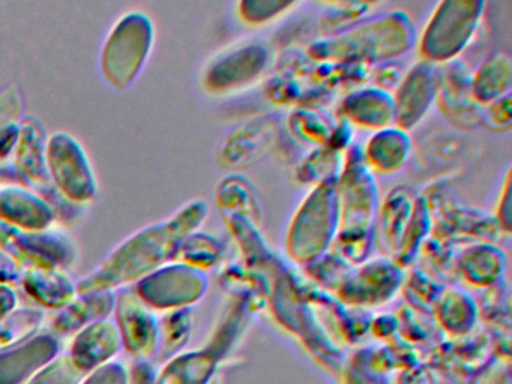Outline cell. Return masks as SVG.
<instances>
[{"instance_id": "3957f363", "label": "cell", "mask_w": 512, "mask_h": 384, "mask_svg": "<svg viewBox=\"0 0 512 384\" xmlns=\"http://www.w3.org/2000/svg\"><path fill=\"white\" fill-rule=\"evenodd\" d=\"M47 170L55 188L71 203L85 204L97 195V182L85 150L67 132L47 138Z\"/></svg>"}, {"instance_id": "9c48e42d", "label": "cell", "mask_w": 512, "mask_h": 384, "mask_svg": "<svg viewBox=\"0 0 512 384\" xmlns=\"http://www.w3.org/2000/svg\"><path fill=\"white\" fill-rule=\"evenodd\" d=\"M118 318L121 323V335L124 336L130 350L133 353L148 350L146 347L154 336V321L134 291H125L119 297Z\"/></svg>"}, {"instance_id": "5b68a950", "label": "cell", "mask_w": 512, "mask_h": 384, "mask_svg": "<svg viewBox=\"0 0 512 384\" xmlns=\"http://www.w3.org/2000/svg\"><path fill=\"white\" fill-rule=\"evenodd\" d=\"M20 135L13 153V174L23 185L34 188L32 191L46 192L52 185L47 170V138L43 125L37 119L22 120L19 123Z\"/></svg>"}, {"instance_id": "52a82bcc", "label": "cell", "mask_w": 512, "mask_h": 384, "mask_svg": "<svg viewBox=\"0 0 512 384\" xmlns=\"http://www.w3.org/2000/svg\"><path fill=\"white\" fill-rule=\"evenodd\" d=\"M23 287L37 302L46 306H65L73 302L76 287L61 269L31 267L23 275Z\"/></svg>"}, {"instance_id": "30bf717a", "label": "cell", "mask_w": 512, "mask_h": 384, "mask_svg": "<svg viewBox=\"0 0 512 384\" xmlns=\"http://www.w3.org/2000/svg\"><path fill=\"white\" fill-rule=\"evenodd\" d=\"M82 299L68 303L67 308L56 318V329L61 332H71L86 326L89 321L106 317L115 305V297L110 291H95L82 294Z\"/></svg>"}, {"instance_id": "4fadbf2b", "label": "cell", "mask_w": 512, "mask_h": 384, "mask_svg": "<svg viewBox=\"0 0 512 384\" xmlns=\"http://www.w3.org/2000/svg\"><path fill=\"white\" fill-rule=\"evenodd\" d=\"M17 266H19V264H17L10 255L5 254V252L0 249V284H2V282L16 281V279L19 278Z\"/></svg>"}, {"instance_id": "5bb4252c", "label": "cell", "mask_w": 512, "mask_h": 384, "mask_svg": "<svg viewBox=\"0 0 512 384\" xmlns=\"http://www.w3.org/2000/svg\"><path fill=\"white\" fill-rule=\"evenodd\" d=\"M16 293L7 285L0 284V320L10 314L11 309L16 306Z\"/></svg>"}, {"instance_id": "7c38bea8", "label": "cell", "mask_w": 512, "mask_h": 384, "mask_svg": "<svg viewBox=\"0 0 512 384\" xmlns=\"http://www.w3.org/2000/svg\"><path fill=\"white\" fill-rule=\"evenodd\" d=\"M23 102L17 87L11 86L0 92V134L10 126L20 123Z\"/></svg>"}, {"instance_id": "7a4b0ae2", "label": "cell", "mask_w": 512, "mask_h": 384, "mask_svg": "<svg viewBox=\"0 0 512 384\" xmlns=\"http://www.w3.org/2000/svg\"><path fill=\"white\" fill-rule=\"evenodd\" d=\"M154 44V26L148 15L130 12L110 30L101 51V74L116 90L131 86L142 71Z\"/></svg>"}, {"instance_id": "9a60e30c", "label": "cell", "mask_w": 512, "mask_h": 384, "mask_svg": "<svg viewBox=\"0 0 512 384\" xmlns=\"http://www.w3.org/2000/svg\"><path fill=\"white\" fill-rule=\"evenodd\" d=\"M2 177H10V174H8L7 168L0 165V179H2Z\"/></svg>"}, {"instance_id": "8fae6325", "label": "cell", "mask_w": 512, "mask_h": 384, "mask_svg": "<svg viewBox=\"0 0 512 384\" xmlns=\"http://www.w3.org/2000/svg\"><path fill=\"white\" fill-rule=\"evenodd\" d=\"M43 320V312L34 309H23L10 315L7 320L0 321V347L11 344L23 335L34 332Z\"/></svg>"}, {"instance_id": "277c9868", "label": "cell", "mask_w": 512, "mask_h": 384, "mask_svg": "<svg viewBox=\"0 0 512 384\" xmlns=\"http://www.w3.org/2000/svg\"><path fill=\"white\" fill-rule=\"evenodd\" d=\"M0 249L17 264L61 269L74 258V246L64 233L55 230L25 231L0 221Z\"/></svg>"}, {"instance_id": "8992f818", "label": "cell", "mask_w": 512, "mask_h": 384, "mask_svg": "<svg viewBox=\"0 0 512 384\" xmlns=\"http://www.w3.org/2000/svg\"><path fill=\"white\" fill-rule=\"evenodd\" d=\"M0 221L25 231L49 230L55 210L32 189L7 186L0 189Z\"/></svg>"}, {"instance_id": "6da1fadb", "label": "cell", "mask_w": 512, "mask_h": 384, "mask_svg": "<svg viewBox=\"0 0 512 384\" xmlns=\"http://www.w3.org/2000/svg\"><path fill=\"white\" fill-rule=\"evenodd\" d=\"M197 204L179 210L172 219L155 222L131 234L109 257L77 284L80 294L110 291L119 285L145 278L175 254L179 243L199 224Z\"/></svg>"}, {"instance_id": "ba28073f", "label": "cell", "mask_w": 512, "mask_h": 384, "mask_svg": "<svg viewBox=\"0 0 512 384\" xmlns=\"http://www.w3.org/2000/svg\"><path fill=\"white\" fill-rule=\"evenodd\" d=\"M118 327L109 321H95L82 330L73 344L77 366L95 365L112 356L121 344Z\"/></svg>"}]
</instances>
